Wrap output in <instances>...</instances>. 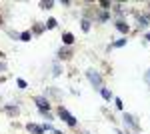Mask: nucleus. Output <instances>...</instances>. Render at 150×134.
I'll use <instances>...</instances> for the list:
<instances>
[{"label": "nucleus", "instance_id": "nucleus-1", "mask_svg": "<svg viewBox=\"0 0 150 134\" xmlns=\"http://www.w3.org/2000/svg\"><path fill=\"white\" fill-rule=\"evenodd\" d=\"M86 76H88V80H90V84H92L94 88H102V78H100V74L96 72V70H86Z\"/></svg>", "mask_w": 150, "mask_h": 134}, {"label": "nucleus", "instance_id": "nucleus-2", "mask_svg": "<svg viewBox=\"0 0 150 134\" xmlns=\"http://www.w3.org/2000/svg\"><path fill=\"white\" fill-rule=\"evenodd\" d=\"M58 114H60V118L68 124V126H76V118H74V116H72V114H70L64 106H60V108H58Z\"/></svg>", "mask_w": 150, "mask_h": 134}, {"label": "nucleus", "instance_id": "nucleus-3", "mask_svg": "<svg viewBox=\"0 0 150 134\" xmlns=\"http://www.w3.org/2000/svg\"><path fill=\"white\" fill-rule=\"evenodd\" d=\"M34 102H36V106L40 108V112H48V108H50V102H48L46 98H42V96H36Z\"/></svg>", "mask_w": 150, "mask_h": 134}, {"label": "nucleus", "instance_id": "nucleus-4", "mask_svg": "<svg viewBox=\"0 0 150 134\" xmlns=\"http://www.w3.org/2000/svg\"><path fill=\"white\" fill-rule=\"evenodd\" d=\"M26 128H28V132L30 134H44V128L42 126H36V124H26Z\"/></svg>", "mask_w": 150, "mask_h": 134}, {"label": "nucleus", "instance_id": "nucleus-5", "mask_svg": "<svg viewBox=\"0 0 150 134\" xmlns=\"http://www.w3.org/2000/svg\"><path fill=\"white\" fill-rule=\"evenodd\" d=\"M124 122H126V124H130V126H132L134 130H138V124H136V120H134V118H132L130 114H124Z\"/></svg>", "mask_w": 150, "mask_h": 134}, {"label": "nucleus", "instance_id": "nucleus-6", "mask_svg": "<svg viewBox=\"0 0 150 134\" xmlns=\"http://www.w3.org/2000/svg\"><path fill=\"white\" fill-rule=\"evenodd\" d=\"M62 40H64V44H72V42H74V34H72V32H64V34H62Z\"/></svg>", "mask_w": 150, "mask_h": 134}, {"label": "nucleus", "instance_id": "nucleus-7", "mask_svg": "<svg viewBox=\"0 0 150 134\" xmlns=\"http://www.w3.org/2000/svg\"><path fill=\"white\" fill-rule=\"evenodd\" d=\"M100 94H102L104 100H112V92H110L108 88H100Z\"/></svg>", "mask_w": 150, "mask_h": 134}, {"label": "nucleus", "instance_id": "nucleus-8", "mask_svg": "<svg viewBox=\"0 0 150 134\" xmlns=\"http://www.w3.org/2000/svg\"><path fill=\"white\" fill-rule=\"evenodd\" d=\"M116 28H118L120 32H124V34L128 32V24H126V22H122V20H118V22H116Z\"/></svg>", "mask_w": 150, "mask_h": 134}, {"label": "nucleus", "instance_id": "nucleus-9", "mask_svg": "<svg viewBox=\"0 0 150 134\" xmlns=\"http://www.w3.org/2000/svg\"><path fill=\"white\" fill-rule=\"evenodd\" d=\"M58 58H60V60L70 58V50H64V48H62V50H58Z\"/></svg>", "mask_w": 150, "mask_h": 134}, {"label": "nucleus", "instance_id": "nucleus-10", "mask_svg": "<svg viewBox=\"0 0 150 134\" xmlns=\"http://www.w3.org/2000/svg\"><path fill=\"white\" fill-rule=\"evenodd\" d=\"M6 112H8L10 116H16V114H18V106H12V104H8V106H6Z\"/></svg>", "mask_w": 150, "mask_h": 134}, {"label": "nucleus", "instance_id": "nucleus-11", "mask_svg": "<svg viewBox=\"0 0 150 134\" xmlns=\"http://www.w3.org/2000/svg\"><path fill=\"white\" fill-rule=\"evenodd\" d=\"M30 36H32V34H30V32H22V34H20V36H18V38H20L22 42H28V40H30Z\"/></svg>", "mask_w": 150, "mask_h": 134}, {"label": "nucleus", "instance_id": "nucleus-12", "mask_svg": "<svg viewBox=\"0 0 150 134\" xmlns=\"http://www.w3.org/2000/svg\"><path fill=\"white\" fill-rule=\"evenodd\" d=\"M52 70H54V72H52L54 76H60V64H58V62H54V66H52Z\"/></svg>", "mask_w": 150, "mask_h": 134}, {"label": "nucleus", "instance_id": "nucleus-13", "mask_svg": "<svg viewBox=\"0 0 150 134\" xmlns=\"http://www.w3.org/2000/svg\"><path fill=\"white\" fill-rule=\"evenodd\" d=\"M46 28H56V20H54V18H48Z\"/></svg>", "mask_w": 150, "mask_h": 134}, {"label": "nucleus", "instance_id": "nucleus-14", "mask_svg": "<svg viewBox=\"0 0 150 134\" xmlns=\"http://www.w3.org/2000/svg\"><path fill=\"white\" fill-rule=\"evenodd\" d=\"M138 24H140V28H146L148 26V18H138Z\"/></svg>", "mask_w": 150, "mask_h": 134}, {"label": "nucleus", "instance_id": "nucleus-15", "mask_svg": "<svg viewBox=\"0 0 150 134\" xmlns=\"http://www.w3.org/2000/svg\"><path fill=\"white\" fill-rule=\"evenodd\" d=\"M82 30H84V32L90 30V22H88V20H82Z\"/></svg>", "mask_w": 150, "mask_h": 134}, {"label": "nucleus", "instance_id": "nucleus-16", "mask_svg": "<svg viewBox=\"0 0 150 134\" xmlns=\"http://www.w3.org/2000/svg\"><path fill=\"white\" fill-rule=\"evenodd\" d=\"M124 44H126V40H124V38H120V40H116V42H114L112 46H116V48H120V46H124Z\"/></svg>", "mask_w": 150, "mask_h": 134}, {"label": "nucleus", "instance_id": "nucleus-17", "mask_svg": "<svg viewBox=\"0 0 150 134\" xmlns=\"http://www.w3.org/2000/svg\"><path fill=\"white\" fill-rule=\"evenodd\" d=\"M40 6H42V8H52V2H50V0H48V2H40Z\"/></svg>", "mask_w": 150, "mask_h": 134}, {"label": "nucleus", "instance_id": "nucleus-18", "mask_svg": "<svg viewBox=\"0 0 150 134\" xmlns=\"http://www.w3.org/2000/svg\"><path fill=\"white\" fill-rule=\"evenodd\" d=\"M18 86H20V88H26V86H28V84H26V80L18 78Z\"/></svg>", "mask_w": 150, "mask_h": 134}, {"label": "nucleus", "instance_id": "nucleus-19", "mask_svg": "<svg viewBox=\"0 0 150 134\" xmlns=\"http://www.w3.org/2000/svg\"><path fill=\"white\" fill-rule=\"evenodd\" d=\"M116 108H120V110L124 108V104H122V100H120V98H116Z\"/></svg>", "mask_w": 150, "mask_h": 134}, {"label": "nucleus", "instance_id": "nucleus-20", "mask_svg": "<svg viewBox=\"0 0 150 134\" xmlns=\"http://www.w3.org/2000/svg\"><path fill=\"white\" fill-rule=\"evenodd\" d=\"M144 80H146V84H148V86H150V70H148V72H146V74H144Z\"/></svg>", "mask_w": 150, "mask_h": 134}, {"label": "nucleus", "instance_id": "nucleus-21", "mask_svg": "<svg viewBox=\"0 0 150 134\" xmlns=\"http://www.w3.org/2000/svg\"><path fill=\"white\" fill-rule=\"evenodd\" d=\"M106 20H108V14H106V12L100 14V22H106Z\"/></svg>", "mask_w": 150, "mask_h": 134}, {"label": "nucleus", "instance_id": "nucleus-22", "mask_svg": "<svg viewBox=\"0 0 150 134\" xmlns=\"http://www.w3.org/2000/svg\"><path fill=\"white\" fill-rule=\"evenodd\" d=\"M0 70H6V64L4 62H0Z\"/></svg>", "mask_w": 150, "mask_h": 134}, {"label": "nucleus", "instance_id": "nucleus-23", "mask_svg": "<svg viewBox=\"0 0 150 134\" xmlns=\"http://www.w3.org/2000/svg\"><path fill=\"white\" fill-rule=\"evenodd\" d=\"M52 132H54V134H62V132H60V130H52Z\"/></svg>", "mask_w": 150, "mask_h": 134}, {"label": "nucleus", "instance_id": "nucleus-24", "mask_svg": "<svg viewBox=\"0 0 150 134\" xmlns=\"http://www.w3.org/2000/svg\"><path fill=\"white\" fill-rule=\"evenodd\" d=\"M146 40H148V42H150V32H148V34H146Z\"/></svg>", "mask_w": 150, "mask_h": 134}, {"label": "nucleus", "instance_id": "nucleus-25", "mask_svg": "<svg viewBox=\"0 0 150 134\" xmlns=\"http://www.w3.org/2000/svg\"><path fill=\"white\" fill-rule=\"evenodd\" d=\"M0 26H2V20H0Z\"/></svg>", "mask_w": 150, "mask_h": 134}]
</instances>
